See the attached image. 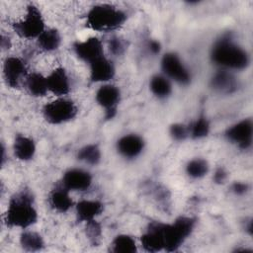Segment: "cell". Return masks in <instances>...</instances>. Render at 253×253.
Here are the masks:
<instances>
[{
  "instance_id": "e575fe53",
  "label": "cell",
  "mask_w": 253,
  "mask_h": 253,
  "mask_svg": "<svg viewBox=\"0 0 253 253\" xmlns=\"http://www.w3.org/2000/svg\"><path fill=\"white\" fill-rule=\"evenodd\" d=\"M1 46L3 49H9L11 46V41L8 37L2 36L1 38Z\"/></svg>"
},
{
  "instance_id": "7402d4cb",
  "label": "cell",
  "mask_w": 253,
  "mask_h": 253,
  "mask_svg": "<svg viewBox=\"0 0 253 253\" xmlns=\"http://www.w3.org/2000/svg\"><path fill=\"white\" fill-rule=\"evenodd\" d=\"M149 89L156 98L166 99L172 93V84L165 75L156 74L149 81Z\"/></svg>"
},
{
  "instance_id": "4316f807",
  "label": "cell",
  "mask_w": 253,
  "mask_h": 253,
  "mask_svg": "<svg viewBox=\"0 0 253 253\" xmlns=\"http://www.w3.org/2000/svg\"><path fill=\"white\" fill-rule=\"evenodd\" d=\"M210 170L209 163L203 158H194L186 165V173L193 179H201L205 177Z\"/></svg>"
},
{
  "instance_id": "44dd1931",
  "label": "cell",
  "mask_w": 253,
  "mask_h": 253,
  "mask_svg": "<svg viewBox=\"0 0 253 253\" xmlns=\"http://www.w3.org/2000/svg\"><path fill=\"white\" fill-rule=\"evenodd\" d=\"M26 87L29 93L35 97H42L48 92L46 77L39 72H32L26 76Z\"/></svg>"
},
{
  "instance_id": "4dcf8cb0",
  "label": "cell",
  "mask_w": 253,
  "mask_h": 253,
  "mask_svg": "<svg viewBox=\"0 0 253 253\" xmlns=\"http://www.w3.org/2000/svg\"><path fill=\"white\" fill-rule=\"evenodd\" d=\"M125 42L119 37H113L109 41V49L114 55H121L126 50Z\"/></svg>"
},
{
  "instance_id": "4fadbf2b",
  "label": "cell",
  "mask_w": 253,
  "mask_h": 253,
  "mask_svg": "<svg viewBox=\"0 0 253 253\" xmlns=\"http://www.w3.org/2000/svg\"><path fill=\"white\" fill-rule=\"evenodd\" d=\"M140 242L143 249L147 252L154 253L164 250L163 223L157 221L151 222L141 235Z\"/></svg>"
},
{
  "instance_id": "30bf717a",
  "label": "cell",
  "mask_w": 253,
  "mask_h": 253,
  "mask_svg": "<svg viewBox=\"0 0 253 253\" xmlns=\"http://www.w3.org/2000/svg\"><path fill=\"white\" fill-rule=\"evenodd\" d=\"M73 49L77 57L88 64L104 56V47L101 40L96 37L88 38L84 41L76 42Z\"/></svg>"
},
{
  "instance_id": "836d02e7",
  "label": "cell",
  "mask_w": 253,
  "mask_h": 253,
  "mask_svg": "<svg viewBox=\"0 0 253 253\" xmlns=\"http://www.w3.org/2000/svg\"><path fill=\"white\" fill-rule=\"evenodd\" d=\"M225 178H226V172L222 168H218L213 175V180L216 183H222L225 180Z\"/></svg>"
},
{
  "instance_id": "ba28073f",
  "label": "cell",
  "mask_w": 253,
  "mask_h": 253,
  "mask_svg": "<svg viewBox=\"0 0 253 253\" xmlns=\"http://www.w3.org/2000/svg\"><path fill=\"white\" fill-rule=\"evenodd\" d=\"M253 124L251 119H243L230 126L225 131V137L242 149H248L252 144Z\"/></svg>"
},
{
  "instance_id": "7c38bea8",
  "label": "cell",
  "mask_w": 253,
  "mask_h": 253,
  "mask_svg": "<svg viewBox=\"0 0 253 253\" xmlns=\"http://www.w3.org/2000/svg\"><path fill=\"white\" fill-rule=\"evenodd\" d=\"M92 184V176L89 172L79 169L72 168L67 170L61 180V185L68 191H86Z\"/></svg>"
},
{
  "instance_id": "484cf974",
  "label": "cell",
  "mask_w": 253,
  "mask_h": 253,
  "mask_svg": "<svg viewBox=\"0 0 253 253\" xmlns=\"http://www.w3.org/2000/svg\"><path fill=\"white\" fill-rule=\"evenodd\" d=\"M189 136L193 139H201L206 137L211 130V124L206 116H200L188 126Z\"/></svg>"
},
{
  "instance_id": "6da1fadb",
  "label": "cell",
  "mask_w": 253,
  "mask_h": 253,
  "mask_svg": "<svg viewBox=\"0 0 253 253\" xmlns=\"http://www.w3.org/2000/svg\"><path fill=\"white\" fill-rule=\"evenodd\" d=\"M211 59L215 65L226 70H241L246 68L250 62L247 51L228 37H222L213 43Z\"/></svg>"
},
{
  "instance_id": "277c9868",
  "label": "cell",
  "mask_w": 253,
  "mask_h": 253,
  "mask_svg": "<svg viewBox=\"0 0 253 253\" xmlns=\"http://www.w3.org/2000/svg\"><path fill=\"white\" fill-rule=\"evenodd\" d=\"M195 219L189 216H180L171 223H163L164 250L173 252L191 235L195 227Z\"/></svg>"
},
{
  "instance_id": "cb8c5ba5",
  "label": "cell",
  "mask_w": 253,
  "mask_h": 253,
  "mask_svg": "<svg viewBox=\"0 0 253 253\" xmlns=\"http://www.w3.org/2000/svg\"><path fill=\"white\" fill-rule=\"evenodd\" d=\"M20 244L25 251L37 252L44 247V241L42 235L33 230H25L20 236Z\"/></svg>"
},
{
  "instance_id": "7a4b0ae2",
  "label": "cell",
  "mask_w": 253,
  "mask_h": 253,
  "mask_svg": "<svg viewBox=\"0 0 253 253\" xmlns=\"http://www.w3.org/2000/svg\"><path fill=\"white\" fill-rule=\"evenodd\" d=\"M37 220L38 211L33 196L29 192L22 191L10 199L5 214V222L8 226L27 229Z\"/></svg>"
},
{
  "instance_id": "1f68e13d",
  "label": "cell",
  "mask_w": 253,
  "mask_h": 253,
  "mask_svg": "<svg viewBox=\"0 0 253 253\" xmlns=\"http://www.w3.org/2000/svg\"><path fill=\"white\" fill-rule=\"evenodd\" d=\"M247 189H248L247 185L241 182H235L232 185V191L237 195H243L244 193L247 192Z\"/></svg>"
},
{
  "instance_id": "603a6c76",
  "label": "cell",
  "mask_w": 253,
  "mask_h": 253,
  "mask_svg": "<svg viewBox=\"0 0 253 253\" xmlns=\"http://www.w3.org/2000/svg\"><path fill=\"white\" fill-rule=\"evenodd\" d=\"M38 45L44 51H54L61 43V36L55 29H45L37 39Z\"/></svg>"
},
{
  "instance_id": "8992f818",
  "label": "cell",
  "mask_w": 253,
  "mask_h": 253,
  "mask_svg": "<svg viewBox=\"0 0 253 253\" xmlns=\"http://www.w3.org/2000/svg\"><path fill=\"white\" fill-rule=\"evenodd\" d=\"M42 115L47 123L60 125L75 118L77 115V107L73 101L59 97L43 107Z\"/></svg>"
},
{
  "instance_id": "d4e9b609",
  "label": "cell",
  "mask_w": 253,
  "mask_h": 253,
  "mask_svg": "<svg viewBox=\"0 0 253 253\" xmlns=\"http://www.w3.org/2000/svg\"><path fill=\"white\" fill-rule=\"evenodd\" d=\"M111 251L115 253H135L137 251L136 242L127 234L117 235L111 243Z\"/></svg>"
},
{
  "instance_id": "d6986e66",
  "label": "cell",
  "mask_w": 253,
  "mask_h": 253,
  "mask_svg": "<svg viewBox=\"0 0 253 253\" xmlns=\"http://www.w3.org/2000/svg\"><path fill=\"white\" fill-rule=\"evenodd\" d=\"M13 151L19 160L29 161L36 154V143L33 138L24 134H18L14 139Z\"/></svg>"
},
{
  "instance_id": "f546056e",
  "label": "cell",
  "mask_w": 253,
  "mask_h": 253,
  "mask_svg": "<svg viewBox=\"0 0 253 253\" xmlns=\"http://www.w3.org/2000/svg\"><path fill=\"white\" fill-rule=\"evenodd\" d=\"M86 234L87 237L89 238V240L91 241V243L96 246L99 244L100 239H101V235H102V230H101V226L100 224L95 220L89 221L86 223Z\"/></svg>"
},
{
  "instance_id": "2e32d148",
  "label": "cell",
  "mask_w": 253,
  "mask_h": 253,
  "mask_svg": "<svg viewBox=\"0 0 253 253\" xmlns=\"http://www.w3.org/2000/svg\"><path fill=\"white\" fill-rule=\"evenodd\" d=\"M46 81L48 91L58 97L64 96L70 91V80L63 67H56L53 69L46 76Z\"/></svg>"
},
{
  "instance_id": "d6a6232c",
  "label": "cell",
  "mask_w": 253,
  "mask_h": 253,
  "mask_svg": "<svg viewBox=\"0 0 253 253\" xmlns=\"http://www.w3.org/2000/svg\"><path fill=\"white\" fill-rule=\"evenodd\" d=\"M148 49L150 52H152L153 54H157L160 52L161 50V44L158 41H155V40H151L149 41L148 42V45H147Z\"/></svg>"
},
{
  "instance_id": "f1b7e54d",
  "label": "cell",
  "mask_w": 253,
  "mask_h": 253,
  "mask_svg": "<svg viewBox=\"0 0 253 253\" xmlns=\"http://www.w3.org/2000/svg\"><path fill=\"white\" fill-rule=\"evenodd\" d=\"M169 134L175 141H184L189 137L188 126L180 123H176L170 126Z\"/></svg>"
},
{
  "instance_id": "8fae6325",
  "label": "cell",
  "mask_w": 253,
  "mask_h": 253,
  "mask_svg": "<svg viewBox=\"0 0 253 253\" xmlns=\"http://www.w3.org/2000/svg\"><path fill=\"white\" fill-rule=\"evenodd\" d=\"M3 76L6 84L11 88L19 87L22 79L27 76L25 62L17 56H9L3 64Z\"/></svg>"
},
{
  "instance_id": "3957f363",
  "label": "cell",
  "mask_w": 253,
  "mask_h": 253,
  "mask_svg": "<svg viewBox=\"0 0 253 253\" xmlns=\"http://www.w3.org/2000/svg\"><path fill=\"white\" fill-rule=\"evenodd\" d=\"M126 15L125 12L109 4L93 6L86 15L87 26L97 32H112L124 25Z\"/></svg>"
},
{
  "instance_id": "5b68a950",
  "label": "cell",
  "mask_w": 253,
  "mask_h": 253,
  "mask_svg": "<svg viewBox=\"0 0 253 253\" xmlns=\"http://www.w3.org/2000/svg\"><path fill=\"white\" fill-rule=\"evenodd\" d=\"M13 29L21 38L38 39L45 30L43 17L38 7L35 5H29L24 19L14 23Z\"/></svg>"
},
{
  "instance_id": "ffe728a7",
  "label": "cell",
  "mask_w": 253,
  "mask_h": 253,
  "mask_svg": "<svg viewBox=\"0 0 253 253\" xmlns=\"http://www.w3.org/2000/svg\"><path fill=\"white\" fill-rule=\"evenodd\" d=\"M48 202L50 207L59 212H66L73 207V201L69 195V191L62 185L51 191Z\"/></svg>"
},
{
  "instance_id": "e0dca14e",
  "label": "cell",
  "mask_w": 253,
  "mask_h": 253,
  "mask_svg": "<svg viewBox=\"0 0 253 253\" xmlns=\"http://www.w3.org/2000/svg\"><path fill=\"white\" fill-rule=\"evenodd\" d=\"M237 86L238 83L236 78L226 69L216 71L211 78V87L219 93H233L237 89Z\"/></svg>"
},
{
  "instance_id": "ac0fdd59",
  "label": "cell",
  "mask_w": 253,
  "mask_h": 253,
  "mask_svg": "<svg viewBox=\"0 0 253 253\" xmlns=\"http://www.w3.org/2000/svg\"><path fill=\"white\" fill-rule=\"evenodd\" d=\"M76 217L80 222H89L95 220L103 211V205L96 200H82L75 207Z\"/></svg>"
},
{
  "instance_id": "83f0119b",
  "label": "cell",
  "mask_w": 253,
  "mask_h": 253,
  "mask_svg": "<svg viewBox=\"0 0 253 253\" xmlns=\"http://www.w3.org/2000/svg\"><path fill=\"white\" fill-rule=\"evenodd\" d=\"M101 150L96 144H87L83 146L77 154L79 160L90 165H97L101 160Z\"/></svg>"
},
{
  "instance_id": "52a82bcc",
  "label": "cell",
  "mask_w": 253,
  "mask_h": 253,
  "mask_svg": "<svg viewBox=\"0 0 253 253\" xmlns=\"http://www.w3.org/2000/svg\"><path fill=\"white\" fill-rule=\"evenodd\" d=\"M161 69L163 75L181 85H188L191 82V72L184 64L181 57L173 52H166L161 58Z\"/></svg>"
},
{
  "instance_id": "9a60e30c",
  "label": "cell",
  "mask_w": 253,
  "mask_h": 253,
  "mask_svg": "<svg viewBox=\"0 0 253 253\" xmlns=\"http://www.w3.org/2000/svg\"><path fill=\"white\" fill-rule=\"evenodd\" d=\"M90 66V79L97 83H106L113 79L116 73L113 62L105 55L98 58L89 64Z\"/></svg>"
},
{
  "instance_id": "5bb4252c",
  "label": "cell",
  "mask_w": 253,
  "mask_h": 253,
  "mask_svg": "<svg viewBox=\"0 0 253 253\" xmlns=\"http://www.w3.org/2000/svg\"><path fill=\"white\" fill-rule=\"evenodd\" d=\"M144 148V140L135 133L123 135L117 141L118 152L126 159H133L139 156Z\"/></svg>"
},
{
  "instance_id": "9c48e42d",
  "label": "cell",
  "mask_w": 253,
  "mask_h": 253,
  "mask_svg": "<svg viewBox=\"0 0 253 253\" xmlns=\"http://www.w3.org/2000/svg\"><path fill=\"white\" fill-rule=\"evenodd\" d=\"M96 102L105 109L106 118L113 119L117 114V107L121 101V91L113 84H104L96 92Z\"/></svg>"
}]
</instances>
